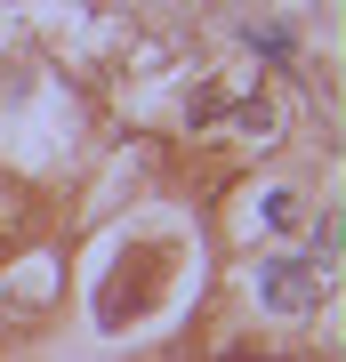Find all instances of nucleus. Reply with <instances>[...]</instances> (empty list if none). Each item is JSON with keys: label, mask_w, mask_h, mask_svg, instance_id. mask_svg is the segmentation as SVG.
Returning a JSON list of instances; mask_svg holds the SVG:
<instances>
[{"label": "nucleus", "mask_w": 346, "mask_h": 362, "mask_svg": "<svg viewBox=\"0 0 346 362\" xmlns=\"http://www.w3.org/2000/svg\"><path fill=\"white\" fill-rule=\"evenodd\" d=\"M322 282H330V274L306 266V258H266V266H258V298H266L274 314H314L322 306Z\"/></svg>", "instance_id": "f257e3e1"}, {"label": "nucleus", "mask_w": 346, "mask_h": 362, "mask_svg": "<svg viewBox=\"0 0 346 362\" xmlns=\"http://www.w3.org/2000/svg\"><path fill=\"white\" fill-rule=\"evenodd\" d=\"M266 218H274V226H298L306 209H298V194H266Z\"/></svg>", "instance_id": "f03ea898"}]
</instances>
